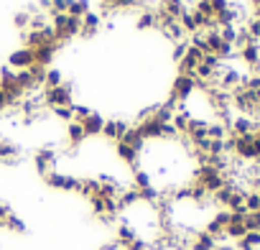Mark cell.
<instances>
[{
    "instance_id": "9c48e42d",
    "label": "cell",
    "mask_w": 260,
    "mask_h": 250,
    "mask_svg": "<svg viewBox=\"0 0 260 250\" xmlns=\"http://www.w3.org/2000/svg\"><path fill=\"white\" fill-rule=\"evenodd\" d=\"M130 128V125H125V122H120V120H105V128H102V136L105 138H110V141H120L122 136H125V131Z\"/></svg>"
},
{
    "instance_id": "5b68a950",
    "label": "cell",
    "mask_w": 260,
    "mask_h": 250,
    "mask_svg": "<svg viewBox=\"0 0 260 250\" xmlns=\"http://www.w3.org/2000/svg\"><path fill=\"white\" fill-rule=\"evenodd\" d=\"M56 51H59V44H56V41H51V44H41V46H36V49H31V54H34V64H41V67H49V64L54 61V56H56Z\"/></svg>"
},
{
    "instance_id": "ba28073f",
    "label": "cell",
    "mask_w": 260,
    "mask_h": 250,
    "mask_svg": "<svg viewBox=\"0 0 260 250\" xmlns=\"http://www.w3.org/2000/svg\"><path fill=\"white\" fill-rule=\"evenodd\" d=\"M115 153H117V159H120V161H125L127 166H133V169H136V166H138V161H141V153H138L136 148H130L127 143H122V141H117V143H115Z\"/></svg>"
},
{
    "instance_id": "d6986e66",
    "label": "cell",
    "mask_w": 260,
    "mask_h": 250,
    "mask_svg": "<svg viewBox=\"0 0 260 250\" xmlns=\"http://www.w3.org/2000/svg\"><path fill=\"white\" fill-rule=\"evenodd\" d=\"M186 51H189V41H179V44H174V61H181V59L186 56Z\"/></svg>"
},
{
    "instance_id": "7c38bea8",
    "label": "cell",
    "mask_w": 260,
    "mask_h": 250,
    "mask_svg": "<svg viewBox=\"0 0 260 250\" xmlns=\"http://www.w3.org/2000/svg\"><path fill=\"white\" fill-rule=\"evenodd\" d=\"M34 64V54H31V49H18V51H13L11 54V67H16L18 72H23V69H28Z\"/></svg>"
},
{
    "instance_id": "7a4b0ae2",
    "label": "cell",
    "mask_w": 260,
    "mask_h": 250,
    "mask_svg": "<svg viewBox=\"0 0 260 250\" xmlns=\"http://www.w3.org/2000/svg\"><path fill=\"white\" fill-rule=\"evenodd\" d=\"M197 92V79H191V77H176L174 79V84H171V97L169 100H174V102H186L191 95Z\"/></svg>"
},
{
    "instance_id": "4fadbf2b",
    "label": "cell",
    "mask_w": 260,
    "mask_h": 250,
    "mask_svg": "<svg viewBox=\"0 0 260 250\" xmlns=\"http://www.w3.org/2000/svg\"><path fill=\"white\" fill-rule=\"evenodd\" d=\"M87 136H84V131H82V125L79 122H69V128H67V141H69V148H77L82 141H84Z\"/></svg>"
},
{
    "instance_id": "cb8c5ba5",
    "label": "cell",
    "mask_w": 260,
    "mask_h": 250,
    "mask_svg": "<svg viewBox=\"0 0 260 250\" xmlns=\"http://www.w3.org/2000/svg\"><path fill=\"white\" fill-rule=\"evenodd\" d=\"M8 107V97L3 95V89H0V110H6Z\"/></svg>"
},
{
    "instance_id": "ffe728a7",
    "label": "cell",
    "mask_w": 260,
    "mask_h": 250,
    "mask_svg": "<svg viewBox=\"0 0 260 250\" xmlns=\"http://www.w3.org/2000/svg\"><path fill=\"white\" fill-rule=\"evenodd\" d=\"M51 112H54L59 120H64V122H72V120H74V112H72V107H54Z\"/></svg>"
},
{
    "instance_id": "277c9868",
    "label": "cell",
    "mask_w": 260,
    "mask_h": 250,
    "mask_svg": "<svg viewBox=\"0 0 260 250\" xmlns=\"http://www.w3.org/2000/svg\"><path fill=\"white\" fill-rule=\"evenodd\" d=\"M34 164H36V171L41 176H49L51 171H56V164H59V153L54 148H41L36 156H34Z\"/></svg>"
},
{
    "instance_id": "6da1fadb",
    "label": "cell",
    "mask_w": 260,
    "mask_h": 250,
    "mask_svg": "<svg viewBox=\"0 0 260 250\" xmlns=\"http://www.w3.org/2000/svg\"><path fill=\"white\" fill-rule=\"evenodd\" d=\"M79 28H82V18H72V16H67V13L51 18V31H54V41H56V44L69 41L72 36L79 34Z\"/></svg>"
},
{
    "instance_id": "8fae6325",
    "label": "cell",
    "mask_w": 260,
    "mask_h": 250,
    "mask_svg": "<svg viewBox=\"0 0 260 250\" xmlns=\"http://www.w3.org/2000/svg\"><path fill=\"white\" fill-rule=\"evenodd\" d=\"M100 23H102V18L89 11L87 16H82V28H79V34H82L84 39H89V36H94V34L100 31Z\"/></svg>"
},
{
    "instance_id": "52a82bcc",
    "label": "cell",
    "mask_w": 260,
    "mask_h": 250,
    "mask_svg": "<svg viewBox=\"0 0 260 250\" xmlns=\"http://www.w3.org/2000/svg\"><path fill=\"white\" fill-rule=\"evenodd\" d=\"M214 247H217V240L209 232H204V230L194 232L191 240H189V250H214Z\"/></svg>"
},
{
    "instance_id": "9a60e30c",
    "label": "cell",
    "mask_w": 260,
    "mask_h": 250,
    "mask_svg": "<svg viewBox=\"0 0 260 250\" xmlns=\"http://www.w3.org/2000/svg\"><path fill=\"white\" fill-rule=\"evenodd\" d=\"M89 13V0H69V8H67V16L72 18H82Z\"/></svg>"
},
{
    "instance_id": "ac0fdd59",
    "label": "cell",
    "mask_w": 260,
    "mask_h": 250,
    "mask_svg": "<svg viewBox=\"0 0 260 250\" xmlns=\"http://www.w3.org/2000/svg\"><path fill=\"white\" fill-rule=\"evenodd\" d=\"M153 26H156V13L153 11H143L141 18H138V28L143 31V28H153Z\"/></svg>"
},
{
    "instance_id": "3957f363",
    "label": "cell",
    "mask_w": 260,
    "mask_h": 250,
    "mask_svg": "<svg viewBox=\"0 0 260 250\" xmlns=\"http://www.w3.org/2000/svg\"><path fill=\"white\" fill-rule=\"evenodd\" d=\"M44 97H46V105L54 110V107H72V87L69 84H59L54 89H44Z\"/></svg>"
},
{
    "instance_id": "30bf717a",
    "label": "cell",
    "mask_w": 260,
    "mask_h": 250,
    "mask_svg": "<svg viewBox=\"0 0 260 250\" xmlns=\"http://www.w3.org/2000/svg\"><path fill=\"white\" fill-rule=\"evenodd\" d=\"M0 161H3V164H16V161H21L18 146L11 143V141H6V138H0Z\"/></svg>"
},
{
    "instance_id": "e0dca14e",
    "label": "cell",
    "mask_w": 260,
    "mask_h": 250,
    "mask_svg": "<svg viewBox=\"0 0 260 250\" xmlns=\"http://www.w3.org/2000/svg\"><path fill=\"white\" fill-rule=\"evenodd\" d=\"M245 209L247 212H260V194L255 189H247L245 192Z\"/></svg>"
},
{
    "instance_id": "44dd1931",
    "label": "cell",
    "mask_w": 260,
    "mask_h": 250,
    "mask_svg": "<svg viewBox=\"0 0 260 250\" xmlns=\"http://www.w3.org/2000/svg\"><path fill=\"white\" fill-rule=\"evenodd\" d=\"M6 227H8V230H13V232H23V230H26V225H23V222H21L16 214H8V220H6Z\"/></svg>"
},
{
    "instance_id": "2e32d148",
    "label": "cell",
    "mask_w": 260,
    "mask_h": 250,
    "mask_svg": "<svg viewBox=\"0 0 260 250\" xmlns=\"http://www.w3.org/2000/svg\"><path fill=\"white\" fill-rule=\"evenodd\" d=\"M59 84H64V79H61V72H59V69H46L44 89H54V87H59Z\"/></svg>"
},
{
    "instance_id": "5bb4252c",
    "label": "cell",
    "mask_w": 260,
    "mask_h": 250,
    "mask_svg": "<svg viewBox=\"0 0 260 250\" xmlns=\"http://www.w3.org/2000/svg\"><path fill=\"white\" fill-rule=\"evenodd\" d=\"M237 250H260V232H245L237 240Z\"/></svg>"
},
{
    "instance_id": "603a6c76",
    "label": "cell",
    "mask_w": 260,
    "mask_h": 250,
    "mask_svg": "<svg viewBox=\"0 0 260 250\" xmlns=\"http://www.w3.org/2000/svg\"><path fill=\"white\" fill-rule=\"evenodd\" d=\"M214 250H237V247H235V245H227V242H217Z\"/></svg>"
},
{
    "instance_id": "7402d4cb",
    "label": "cell",
    "mask_w": 260,
    "mask_h": 250,
    "mask_svg": "<svg viewBox=\"0 0 260 250\" xmlns=\"http://www.w3.org/2000/svg\"><path fill=\"white\" fill-rule=\"evenodd\" d=\"M28 23H31V13H18L16 16V26L18 28H26L28 31Z\"/></svg>"
},
{
    "instance_id": "d4e9b609",
    "label": "cell",
    "mask_w": 260,
    "mask_h": 250,
    "mask_svg": "<svg viewBox=\"0 0 260 250\" xmlns=\"http://www.w3.org/2000/svg\"><path fill=\"white\" fill-rule=\"evenodd\" d=\"M257 194H260V189H257Z\"/></svg>"
},
{
    "instance_id": "8992f818",
    "label": "cell",
    "mask_w": 260,
    "mask_h": 250,
    "mask_svg": "<svg viewBox=\"0 0 260 250\" xmlns=\"http://www.w3.org/2000/svg\"><path fill=\"white\" fill-rule=\"evenodd\" d=\"M79 125H82L84 136H102V128H105V117H102L100 112H89V117H84Z\"/></svg>"
}]
</instances>
